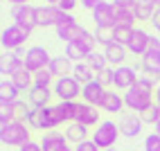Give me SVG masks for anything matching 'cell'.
Wrapping results in <instances>:
<instances>
[{"label":"cell","mask_w":160,"mask_h":151,"mask_svg":"<svg viewBox=\"0 0 160 151\" xmlns=\"http://www.w3.org/2000/svg\"><path fill=\"white\" fill-rule=\"evenodd\" d=\"M153 86H156L153 79L140 77L133 88H129V90L124 93V104H126V108L133 111V113H138V115L144 113L147 108H151V106L156 104V102H153V95H156Z\"/></svg>","instance_id":"6da1fadb"},{"label":"cell","mask_w":160,"mask_h":151,"mask_svg":"<svg viewBox=\"0 0 160 151\" xmlns=\"http://www.w3.org/2000/svg\"><path fill=\"white\" fill-rule=\"evenodd\" d=\"M29 124L25 122H7V124H0V142L5 147H25L27 142H32V135L27 128Z\"/></svg>","instance_id":"7a4b0ae2"},{"label":"cell","mask_w":160,"mask_h":151,"mask_svg":"<svg viewBox=\"0 0 160 151\" xmlns=\"http://www.w3.org/2000/svg\"><path fill=\"white\" fill-rule=\"evenodd\" d=\"M27 124L29 128H38V131H54V126L63 124L59 111H57V104H50L45 108H32L29 117H27Z\"/></svg>","instance_id":"3957f363"},{"label":"cell","mask_w":160,"mask_h":151,"mask_svg":"<svg viewBox=\"0 0 160 151\" xmlns=\"http://www.w3.org/2000/svg\"><path fill=\"white\" fill-rule=\"evenodd\" d=\"M120 124L113 122V120H102L97 124V128L92 131V140L95 144H97L99 149H108V147H115L117 138H120Z\"/></svg>","instance_id":"277c9868"},{"label":"cell","mask_w":160,"mask_h":151,"mask_svg":"<svg viewBox=\"0 0 160 151\" xmlns=\"http://www.w3.org/2000/svg\"><path fill=\"white\" fill-rule=\"evenodd\" d=\"M32 29L29 27H23V25H9L2 29V38H0V43H2L5 52H14L18 48H25V41L29 38Z\"/></svg>","instance_id":"5b68a950"},{"label":"cell","mask_w":160,"mask_h":151,"mask_svg":"<svg viewBox=\"0 0 160 151\" xmlns=\"http://www.w3.org/2000/svg\"><path fill=\"white\" fill-rule=\"evenodd\" d=\"M81 90L83 86L77 81L70 74V77H61L54 81V86H52V93L57 95L59 102H77V97H81Z\"/></svg>","instance_id":"8992f818"},{"label":"cell","mask_w":160,"mask_h":151,"mask_svg":"<svg viewBox=\"0 0 160 151\" xmlns=\"http://www.w3.org/2000/svg\"><path fill=\"white\" fill-rule=\"evenodd\" d=\"M66 12H61L57 5H41L36 7V27H57L66 20Z\"/></svg>","instance_id":"52a82bcc"},{"label":"cell","mask_w":160,"mask_h":151,"mask_svg":"<svg viewBox=\"0 0 160 151\" xmlns=\"http://www.w3.org/2000/svg\"><path fill=\"white\" fill-rule=\"evenodd\" d=\"M54 29H57V38H61L63 43H74V41H79V38L88 32L83 25L77 23V18H74L72 14H68L66 20H63L61 25H57Z\"/></svg>","instance_id":"ba28073f"},{"label":"cell","mask_w":160,"mask_h":151,"mask_svg":"<svg viewBox=\"0 0 160 151\" xmlns=\"http://www.w3.org/2000/svg\"><path fill=\"white\" fill-rule=\"evenodd\" d=\"M50 61H52V57H50V52H48L43 45H32V48H27L25 68H27L32 74L38 72V70H43V68H50Z\"/></svg>","instance_id":"9c48e42d"},{"label":"cell","mask_w":160,"mask_h":151,"mask_svg":"<svg viewBox=\"0 0 160 151\" xmlns=\"http://www.w3.org/2000/svg\"><path fill=\"white\" fill-rule=\"evenodd\" d=\"M138 68L135 66H117L115 68V74H113V86L117 90H129L138 83Z\"/></svg>","instance_id":"30bf717a"},{"label":"cell","mask_w":160,"mask_h":151,"mask_svg":"<svg viewBox=\"0 0 160 151\" xmlns=\"http://www.w3.org/2000/svg\"><path fill=\"white\" fill-rule=\"evenodd\" d=\"M12 18L16 25H23V27H29L34 29L36 27V7L34 5H12Z\"/></svg>","instance_id":"8fae6325"},{"label":"cell","mask_w":160,"mask_h":151,"mask_svg":"<svg viewBox=\"0 0 160 151\" xmlns=\"http://www.w3.org/2000/svg\"><path fill=\"white\" fill-rule=\"evenodd\" d=\"M92 20H95V27H115L117 20H115V5L113 3H102L92 9Z\"/></svg>","instance_id":"7c38bea8"},{"label":"cell","mask_w":160,"mask_h":151,"mask_svg":"<svg viewBox=\"0 0 160 151\" xmlns=\"http://www.w3.org/2000/svg\"><path fill=\"white\" fill-rule=\"evenodd\" d=\"M117 124H120V133L124 138H138L142 133V126H144L142 117L138 113H122Z\"/></svg>","instance_id":"4fadbf2b"},{"label":"cell","mask_w":160,"mask_h":151,"mask_svg":"<svg viewBox=\"0 0 160 151\" xmlns=\"http://www.w3.org/2000/svg\"><path fill=\"white\" fill-rule=\"evenodd\" d=\"M140 70L144 72V77L160 83V50H149L140 59Z\"/></svg>","instance_id":"5bb4252c"},{"label":"cell","mask_w":160,"mask_h":151,"mask_svg":"<svg viewBox=\"0 0 160 151\" xmlns=\"http://www.w3.org/2000/svg\"><path fill=\"white\" fill-rule=\"evenodd\" d=\"M149 41H151V34H149L147 29H142V27H135L133 29V36H131V43H129V50L131 54H135V57H144L147 52H149Z\"/></svg>","instance_id":"9a60e30c"},{"label":"cell","mask_w":160,"mask_h":151,"mask_svg":"<svg viewBox=\"0 0 160 151\" xmlns=\"http://www.w3.org/2000/svg\"><path fill=\"white\" fill-rule=\"evenodd\" d=\"M41 147H43V151H68L70 142H68V138L63 133L48 131V133H43V138H41Z\"/></svg>","instance_id":"2e32d148"},{"label":"cell","mask_w":160,"mask_h":151,"mask_svg":"<svg viewBox=\"0 0 160 151\" xmlns=\"http://www.w3.org/2000/svg\"><path fill=\"white\" fill-rule=\"evenodd\" d=\"M106 90H108V88H104V86H102L97 79H95V81H90V83L83 86V90H81V102L92 104V106H102Z\"/></svg>","instance_id":"e0dca14e"},{"label":"cell","mask_w":160,"mask_h":151,"mask_svg":"<svg viewBox=\"0 0 160 151\" xmlns=\"http://www.w3.org/2000/svg\"><path fill=\"white\" fill-rule=\"evenodd\" d=\"M77 122L83 124V126H97V124H99V106H92V104H86V102H79Z\"/></svg>","instance_id":"ac0fdd59"},{"label":"cell","mask_w":160,"mask_h":151,"mask_svg":"<svg viewBox=\"0 0 160 151\" xmlns=\"http://www.w3.org/2000/svg\"><path fill=\"white\" fill-rule=\"evenodd\" d=\"M52 88H45V86H32V90L27 93V99L32 104V108H45L50 106V99H52Z\"/></svg>","instance_id":"d6986e66"},{"label":"cell","mask_w":160,"mask_h":151,"mask_svg":"<svg viewBox=\"0 0 160 151\" xmlns=\"http://www.w3.org/2000/svg\"><path fill=\"white\" fill-rule=\"evenodd\" d=\"M23 68H25V61L20 57H16L14 52H5V54L0 57V72L9 74V79H12L16 72H20Z\"/></svg>","instance_id":"ffe728a7"},{"label":"cell","mask_w":160,"mask_h":151,"mask_svg":"<svg viewBox=\"0 0 160 151\" xmlns=\"http://www.w3.org/2000/svg\"><path fill=\"white\" fill-rule=\"evenodd\" d=\"M74 70V63L66 57V54H59V57H52L50 61V72L54 74V79H61V77H70Z\"/></svg>","instance_id":"44dd1931"},{"label":"cell","mask_w":160,"mask_h":151,"mask_svg":"<svg viewBox=\"0 0 160 151\" xmlns=\"http://www.w3.org/2000/svg\"><path fill=\"white\" fill-rule=\"evenodd\" d=\"M126 50L124 45H120V43H108V45L104 48V54H106V61H108V66L111 68H117V66H124V61H126Z\"/></svg>","instance_id":"7402d4cb"},{"label":"cell","mask_w":160,"mask_h":151,"mask_svg":"<svg viewBox=\"0 0 160 151\" xmlns=\"http://www.w3.org/2000/svg\"><path fill=\"white\" fill-rule=\"evenodd\" d=\"M99 108L104 113H122L126 108V104H124V95H120L117 90H106L104 95V102Z\"/></svg>","instance_id":"603a6c76"},{"label":"cell","mask_w":160,"mask_h":151,"mask_svg":"<svg viewBox=\"0 0 160 151\" xmlns=\"http://www.w3.org/2000/svg\"><path fill=\"white\" fill-rule=\"evenodd\" d=\"M77 108H79V102H57V111L63 124H72L77 122Z\"/></svg>","instance_id":"cb8c5ba5"},{"label":"cell","mask_w":160,"mask_h":151,"mask_svg":"<svg viewBox=\"0 0 160 151\" xmlns=\"http://www.w3.org/2000/svg\"><path fill=\"white\" fill-rule=\"evenodd\" d=\"M63 135L68 138V142L79 144V142H83V140H88V126H83V124H79V122H72V124L66 126Z\"/></svg>","instance_id":"d4e9b609"},{"label":"cell","mask_w":160,"mask_h":151,"mask_svg":"<svg viewBox=\"0 0 160 151\" xmlns=\"http://www.w3.org/2000/svg\"><path fill=\"white\" fill-rule=\"evenodd\" d=\"M72 77L77 79L81 86H86V83H90V81H95L97 79V72H95L86 61H81V63H74V70H72Z\"/></svg>","instance_id":"484cf974"},{"label":"cell","mask_w":160,"mask_h":151,"mask_svg":"<svg viewBox=\"0 0 160 151\" xmlns=\"http://www.w3.org/2000/svg\"><path fill=\"white\" fill-rule=\"evenodd\" d=\"M12 83L16 86L20 93H29L32 86H34V74H32L27 68H23L20 72H16L14 77H12Z\"/></svg>","instance_id":"4316f807"},{"label":"cell","mask_w":160,"mask_h":151,"mask_svg":"<svg viewBox=\"0 0 160 151\" xmlns=\"http://www.w3.org/2000/svg\"><path fill=\"white\" fill-rule=\"evenodd\" d=\"M156 3L153 0H138L135 3V7H133V12H135V16H138V20H149L151 23V18H153V14H156Z\"/></svg>","instance_id":"83f0119b"},{"label":"cell","mask_w":160,"mask_h":151,"mask_svg":"<svg viewBox=\"0 0 160 151\" xmlns=\"http://www.w3.org/2000/svg\"><path fill=\"white\" fill-rule=\"evenodd\" d=\"M115 20H117V25H122V27H133L138 16H135V12L131 7H117L115 5Z\"/></svg>","instance_id":"f1b7e54d"},{"label":"cell","mask_w":160,"mask_h":151,"mask_svg":"<svg viewBox=\"0 0 160 151\" xmlns=\"http://www.w3.org/2000/svg\"><path fill=\"white\" fill-rule=\"evenodd\" d=\"M72 63H81V61H86L88 59V52L81 48V43L79 41H74V43H66V52H63Z\"/></svg>","instance_id":"f546056e"},{"label":"cell","mask_w":160,"mask_h":151,"mask_svg":"<svg viewBox=\"0 0 160 151\" xmlns=\"http://www.w3.org/2000/svg\"><path fill=\"white\" fill-rule=\"evenodd\" d=\"M18 93L20 90L12 83V79H2L0 81V102H16Z\"/></svg>","instance_id":"4dcf8cb0"},{"label":"cell","mask_w":160,"mask_h":151,"mask_svg":"<svg viewBox=\"0 0 160 151\" xmlns=\"http://www.w3.org/2000/svg\"><path fill=\"white\" fill-rule=\"evenodd\" d=\"M29 113H32V104H27L23 99H16L14 102V122H25L27 124Z\"/></svg>","instance_id":"1f68e13d"},{"label":"cell","mask_w":160,"mask_h":151,"mask_svg":"<svg viewBox=\"0 0 160 151\" xmlns=\"http://www.w3.org/2000/svg\"><path fill=\"white\" fill-rule=\"evenodd\" d=\"M86 63H88V66H90L95 72H102L104 68H108V61H106V54H104V52H97V50H95L92 54H88Z\"/></svg>","instance_id":"d6a6232c"},{"label":"cell","mask_w":160,"mask_h":151,"mask_svg":"<svg viewBox=\"0 0 160 151\" xmlns=\"http://www.w3.org/2000/svg\"><path fill=\"white\" fill-rule=\"evenodd\" d=\"M95 38H97L99 45H108L115 41V27H95Z\"/></svg>","instance_id":"836d02e7"},{"label":"cell","mask_w":160,"mask_h":151,"mask_svg":"<svg viewBox=\"0 0 160 151\" xmlns=\"http://www.w3.org/2000/svg\"><path fill=\"white\" fill-rule=\"evenodd\" d=\"M54 74L50 72V68H43V70H38L34 72V86H45V88H52L54 86Z\"/></svg>","instance_id":"e575fe53"},{"label":"cell","mask_w":160,"mask_h":151,"mask_svg":"<svg viewBox=\"0 0 160 151\" xmlns=\"http://www.w3.org/2000/svg\"><path fill=\"white\" fill-rule=\"evenodd\" d=\"M133 29H135V27H122V25H117V27H115V43L129 48L131 36H133Z\"/></svg>","instance_id":"d590c367"},{"label":"cell","mask_w":160,"mask_h":151,"mask_svg":"<svg viewBox=\"0 0 160 151\" xmlns=\"http://www.w3.org/2000/svg\"><path fill=\"white\" fill-rule=\"evenodd\" d=\"M113 74H115V68H104L102 72H97V81L104 86V88H111L113 86Z\"/></svg>","instance_id":"8d00e7d4"},{"label":"cell","mask_w":160,"mask_h":151,"mask_svg":"<svg viewBox=\"0 0 160 151\" xmlns=\"http://www.w3.org/2000/svg\"><path fill=\"white\" fill-rule=\"evenodd\" d=\"M140 117H142V122H144V124H156V122L160 120V108L153 104L151 108H147L144 113H140Z\"/></svg>","instance_id":"74e56055"},{"label":"cell","mask_w":160,"mask_h":151,"mask_svg":"<svg viewBox=\"0 0 160 151\" xmlns=\"http://www.w3.org/2000/svg\"><path fill=\"white\" fill-rule=\"evenodd\" d=\"M144 151H160V135L156 131L144 138Z\"/></svg>","instance_id":"f35d334b"},{"label":"cell","mask_w":160,"mask_h":151,"mask_svg":"<svg viewBox=\"0 0 160 151\" xmlns=\"http://www.w3.org/2000/svg\"><path fill=\"white\" fill-rule=\"evenodd\" d=\"M74 151H102V149L95 144V140H92V138H88V140H83V142L74 144Z\"/></svg>","instance_id":"ab89813d"},{"label":"cell","mask_w":160,"mask_h":151,"mask_svg":"<svg viewBox=\"0 0 160 151\" xmlns=\"http://www.w3.org/2000/svg\"><path fill=\"white\" fill-rule=\"evenodd\" d=\"M61 12H66V14H70L74 7H77V0H59V5H57Z\"/></svg>","instance_id":"60d3db41"},{"label":"cell","mask_w":160,"mask_h":151,"mask_svg":"<svg viewBox=\"0 0 160 151\" xmlns=\"http://www.w3.org/2000/svg\"><path fill=\"white\" fill-rule=\"evenodd\" d=\"M18 151H43V147H41V142H34V140H32V142H27L25 147H20Z\"/></svg>","instance_id":"b9f144b4"},{"label":"cell","mask_w":160,"mask_h":151,"mask_svg":"<svg viewBox=\"0 0 160 151\" xmlns=\"http://www.w3.org/2000/svg\"><path fill=\"white\" fill-rule=\"evenodd\" d=\"M135 3L138 0H113V5H117V7H135Z\"/></svg>","instance_id":"7bdbcfd3"},{"label":"cell","mask_w":160,"mask_h":151,"mask_svg":"<svg viewBox=\"0 0 160 151\" xmlns=\"http://www.w3.org/2000/svg\"><path fill=\"white\" fill-rule=\"evenodd\" d=\"M99 3H102V0H81V7H83V9H90V12H92V9L97 7Z\"/></svg>","instance_id":"ee69618b"},{"label":"cell","mask_w":160,"mask_h":151,"mask_svg":"<svg viewBox=\"0 0 160 151\" xmlns=\"http://www.w3.org/2000/svg\"><path fill=\"white\" fill-rule=\"evenodd\" d=\"M151 25H153L156 32H160V7L156 9V14H153V18H151Z\"/></svg>","instance_id":"f6af8a7d"},{"label":"cell","mask_w":160,"mask_h":151,"mask_svg":"<svg viewBox=\"0 0 160 151\" xmlns=\"http://www.w3.org/2000/svg\"><path fill=\"white\" fill-rule=\"evenodd\" d=\"M149 50H160V38L158 36H151V41H149Z\"/></svg>","instance_id":"bcb514c9"},{"label":"cell","mask_w":160,"mask_h":151,"mask_svg":"<svg viewBox=\"0 0 160 151\" xmlns=\"http://www.w3.org/2000/svg\"><path fill=\"white\" fill-rule=\"evenodd\" d=\"M156 106L160 108V83L156 86Z\"/></svg>","instance_id":"7dc6e473"},{"label":"cell","mask_w":160,"mask_h":151,"mask_svg":"<svg viewBox=\"0 0 160 151\" xmlns=\"http://www.w3.org/2000/svg\"><path fill=\"white\" fill-rule=\"evenodd\" d=\"M9 3H14V5H27L29 0H9Z\"/></svg>","instance_id":"c3c4849f"},{"label":"cell","mask_w":160,"mask_h":151,"mask_svg":"<svg viewBox=\"0 0 160 151\" xmlns=\"http://www.w3.org/2000/svg\"><path fill=\"white\" fill-rule=\"evenodd\" d=\"M153 131H156V133H158V135H160V120H158V122H156V124H153Z\"/></svg>","instance_id":"681fc988"},{"label":"cell","mask_w":160,"mask_h":151,"mask_svg":"<svg viewBox=\"0 0 160 151\" xmlns=\"http://www.w3.org/2000/svg\"><path fill=\"white\" fill-rule=\"evenodd\" d=\"M48 5H59V0H45Z\"/></svg>","instance_id":"f907efd6"},{"label":"cell","mask_w":160,"mask_h":151,"mask_svg":"<svg viewBox=\"0 0 160 151\" xmlns=\"http://www.w3.org/2000/svg\"><path fill=\"white\" fill-rule=\"evenodd\" d=\"M104 151H117V149L115 147H108V149H104Z\"/></svg>","instance_id":"816d5d0a"},{"label":"cell","mask_w":160,"mask_h":151,"mask_svg":"<svg viewBox=\"0 0 160 151\" xmlns=\"http://www.w3.org/2000/svg\"><path fill=\"white\" fill-rule=\"evenodd\" d=\"M153 3H156V7H160V0H153Z\"/></svg>","instance_id":"f5cc1de1"},{"label":"cell","mask_w":160,"mask_h":151,"mask_svg":"<svg viewBox=\"0 0 160 151\" xmlns=\"http://www.w3.org/2000/svg\"><path fill=\"white\" fill-rule=\"evenodd\" d=\"M5 3H9V0H5Z\"/></svg>","instance_id":"db71d44e"}]
</instances>
